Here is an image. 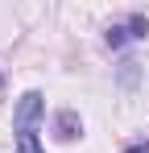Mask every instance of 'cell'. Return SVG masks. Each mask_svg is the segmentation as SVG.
<instances>
[{
    "instance_id": "cell-1",
    "label": "cell",
    "mask_w": 149,
    "mask_h": 153,
    "mask_svg": "<svg viewBox=\"0 0 149 153\" xmlns=\"http://www.w3.org/2000/svg\"><path fill=\"white\" fill-rule=\"evenodd\" d=\"M37 120H42V91H25L17 103V153H46L37 145Z\"/></svg>"
},
{
    "instance_id": "cell-2",
    "label": "cell",
    "mask_w": 149,
    "mask_h": 153,
    "mask_svg": "<svg viewBox=\"0 0 149 153\" xmlns=\"http://www.w3.org/2000/svg\"><path fill=\"white\" fill-rule=\"evenodd\" d=\"M149 33L145 17H128V25H112L108 29V46H124V42H141Z\"/></svg>"
},
{
    "instance_id": "cell-4",
    "label": "cell",
    "mask_w": 149,
    "mask_h": 153,
    "mask_svg": "<svg viewBox=\"0 0 149 153\" xmlns=\"http://www.w3.org/2000/svg\"><path fill=\"white\" fill-rule=\"evenodd\" d=\"M124 153H149V141H137V145H128Z\"/></svg>"
},
{
    "instance_id": "cell-3",
    "label": "cell",
    "mask_w": 149,
    "mask_h": 153,
    "mask_svg": "<svg viewBox=\"0 0 149 153\" xmlns=\"http://www.w3.org/2000/svg\"><path fill=\"white\" fill-rule=\"evenodd\" d=\"M74 132H79V120H74V112H62V116H58V137H62V141H71Z\"/></svg>"
}]
</instances>
